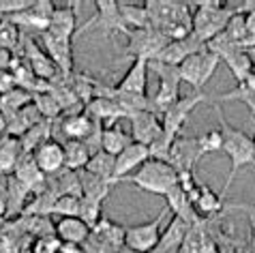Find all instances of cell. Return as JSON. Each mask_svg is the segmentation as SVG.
Masks as SVG:
<instances>
[{
  "instance_id": "1",
  "label": "cell",
  "mask_w": 255,
  "mask_h": 253,
  "mask_svg": "<svg viewBox=\"0 0 255 253\" xmlns=\"http://www.w3.org/2000/svg\"><path fill=\"white\" fill-rule=\"evenodd\" d=\"M215 114H217V121H219V131H221V137H223V148L221 150L228 154L230 163H232L228 180H225V187H223V191L219 193L225 200V195H228L234 178H236V172L240 170V167L255 165V148H253V137L247 135L245 131L236 129V126H232L228 118L223 116V110H221L219 103H215Z\"/></svg>"
},
{
  "instance_id": "2",
  "label": "cell",
  "mask_w": 255,
  "mask_h": 253,
  "mask_svg": "<svg viewBox=\"0 0 255 253\" xmlns=\"http://www.w3.org/2000/svg\"><path fill=\"white\" fill-rule=\"evenodd\" d=\"M123 182L141 189L146 193L154 195H165L178 185V172L174 170L167 161H157V159H148L137 172H133L129 178H125Z\"/></svg>"
},
{
  "instance_id": "3",
  "label": "cell",
  "mask_w": 255,
  "mask_h": 253,
  "mask_svg": "<svg viewBox=\"0 0 255 253\" xmlns=\"http://www.w3.org/2000/svg\"><path fill=\"white\" fill-rule=\"evenodd\" d=\"M234 9H228L223 2H197V11L191 13V32L195 34L202 43H208L217 34L225 30V26L234 15Z\"/></svg>"
},
{
  "instance_id": "4",
  "label": "cell",
  "mask_w": 255,
  "mask_h": 253,
  "mask_svg": "<svg viewBox=\"0 0 255 253\" xmlns=\"http://www.w3.org/2000/svg\"><path fill=\"white\" fill-rule=\"evenodd\" d=\"M148 71L154 73V77L159 80V90H157V95L150 99L152 112L159 116L172 103H176L180 99V84H182V80H180L178 67L163 65V62H159V60H148Z\"/></svg>"
},
{
  "instance_id": "5",
  "label": "cell",
  "mask_w": 255,
  "mask_h": 253,
  "mask_svg": "<svg viewBox=\"0 0 255 253\" xmlns=\"http://www.w3.org/2000/svg\"><path fill=\"white\" fill-rule=\"evenodd\" d=\"M219 65H221V60H219L217 54H212L210 50H202L197 54L187 56L178 65V73H180V80L193 88V93H202L204 86L217 73Z\"/></svg>"
},
{
  "instance_id": "6",
  "label": "cell",
  "mask_w": 255,
  "mask_h": 253,
  "mask_svg": "<svg viewBox=\"0 0 255 253\" xmlns=\"http://www.w3.org/2000/svg\"><path fill=\"white\" fill-rule=\"evenodd\" d=\"M127 56H131L133 60L144 58V60H154L159 56V52L165 47L169 41L157 28H139V30H127Z\"/></svg>"
},
{
  "instance_id": "7",
  "label": "cell",
  "mask_w": 255,
  "mask_h": 253,
  "mask_svg": "<svg viewBox=\"0 0 255 253\" xmlns=\"http://www.w3.org/2000/svg\"><path fill=\"white\" fill-rule=\"evenodd\" d=\"M208 101V95L206 93H191L189 97H180L176 103H172L169 108L161 114V126L167 135L172 137H178L182 135L185 126L189 123V116L193 114V110L197 108L200 103Z\"/></svg>"
},
{
  "instance_id": "8",
  "label": "cell",
  "mask_w": 255,
  "mask_h": 253,
  "mask_svg": "<svg viewBox=\"0 0 255 253\" xmlns=\"http://www.w3.org/2000/svg\"><path fill=\"white\" fill-rule=\"evenodd\" d=\"M169 213L167 208H163L157 219L139 223V226H129L125 228V247L135 251V253H150L159 243L161 236V226L165 221V215Z\"/></svg>"
},
{
  "instance_id": "9",
  "label": "cell",
  "mask_w": 255,
  "mask_h": 253,
  "mask_svg": "<svg viewBox=\"0 0 255 253\" xmlns=\"http://www.w3.org/2000/svg\"><path fill=\"white\" fill-rule=\"evenodd\" d=\"M204 152L197 144V135H178L172 142V150H169L167 163L174 167L178 174H195V165L202 161Z\"/></svg>"
},
{
  "instance_id": "10",
  "label": "cell",
  "mask_w": 255,
  "mask_h": 253,
  "mask_svg": "<svg viewBox=\"0 0 255 253\" xmlns=\"http://www.w3.org/2000/svg\"><path fill=\"white\" fill-rule=\"evenodd\" d=\"M95 6H97L95 17L75 32L77 37L84 32H90L95 26L101 28L103 37H112V34H116V32H123V34L127 32V26H125L123 17H120V11H118V2H114V0H97Z\"/></svg>"
},
{
  "instance_id": "11",
  "label": "cell",
  "mask_w": 255,
  "mask_h": 253,
  "mask_svg": "<svg viewBox=\"0 0 255 253\" xmlns=\"http://www.w3.org/2000/svg\"><path fill=\"white\" fill-rule=\"evenodd\" d=\"M54 11H56L54 2H49V0H34L30 9H26L22 13H15V15H11L6 19L15 24L19 30H34V32L41 34L49 28Z\"/></svg>"
},
{
  "instance_id": "12",
  "label": "cell",
  "mask_w": 255,
  "mask_h": 253,
  "mask_svg": "<svg viewBox=\"0 0 255 253\" xmlns=\"http://www.w3.org/2000/svg\"><path fill=\"white\" fill-rule=\"evenodd\" d=\"M41 43H43V52L52 58L60 75L69 77L73 73V39L58 37L45 30L41 32Z\"/></svg>"
},
{
  "instance_id": "13",
  "label": "cell",
  "mask_w": 255,
  "mask_h": 253,
  "mask_svg": "<svg viewBox=\"0 0 255 253\" xmlns=\"http://www.w3.org/2000/svg\"><path fill=\"white\" fill-rule=\"evenodd\" d=\"M148 159H150V154H148V146L137 144V142L127 146L123 152L114 157V182L118 185V182H123L125 178H129L131 174L137 172Z\"/></svg>"
},
{
  "instance_id": "14",
  "label": "cell",
  "mask_w": 255,
  "mask_h": 253,
  "mask_svg": "<svg viewBox=\"0 0 255 253\" xmlns=\"http://www.w3.org/2000/svg\"><path fill=\"white\" fill-rule=\"evenodd\" d=\"M19 43H24V54H22V58L30 65L32 69V73L39 77V80H45V82H52L54 77H58L60 71L56 69V65L52 62V58L41 50V47L34 43V41L30 37H24L22 34V41Z\"/></svg>"
},
{
  "instance_id": "15",
  "label": "cell",
  "mask_w": 255,
  "mask_h": 253,
  "mask_svg": "<svg viewBox=\"0 0 255 253\" xmlns=\"http://www.w3.org/2000/svg\"><path fill=\"white\" fill-rule=\"evenodd\" d=\"M127 121H129V125H131L133 142L144 144V146H148L163 131L161 118L154 114V112H148V110L146 112H135V114L127 116Z\"/></svg>"
},
{
  "instance_id": "16",
  "label": "cell",
  "mask_w": 255,
  "mask_h": 253,
  "mask_svg": "<svg viewBox=\"0 0 255 253\" xmlns=\"http://www.w3.org/2000/svg\"><path fill=\"white\" fill-rule=\"evenodd\" d=\"M32 157H34L37 167L45 174V178L58 174L60 170H65V148H62V144L56 142V139L43 142L32 152Z\"/></svg>"
},
{
  "instance_id": "17",
  "label": "cell",
  "mask_w": 255,
  "mask_h": 253,
  "mask_svg": "<svg viewBox=\"0 0 255 253\" xmlns=\"http://www.w3.org/2000/svg\"><path fill=\"white\" fill-rule=\"evenodd\" d=\"M187 195H189V202L193 204V210L200 215L212 217V215H219L225 208V202L221 195L215 193L210 187L202 185V182H197Z\"/></svg>"
},
{
  "instance_id": "18",
  "label": "cell",
  "mask_w": 255,
  "mask_h": 253,
  "mask_svg": "<svg viewBox=\"0 0 255 253\" xmlns=\"http://www.w3.org/2000/svg\"><path fill=\"white\" fill-rule=\"evenodd\" d=\"M54 234L62 245H82L90 238L93 230L80 217H65L54 226Z\"/></svg>"
},
{
  "instance_id": "19",
  "label": "cell",
  "mask_w": 255,
  "mask_h": 253,
  "mask_svg": "<svg viewBox=\"0 0 255 253\" xmlns=\"http://www.w3.org/2000/svg\"><path fill=\"white\" fill-rule=\"evenodd\" d=\"M101 126V123L93 121L86 112H80V114H71L62 118V133H65L67 139H75V142H86V139L93 135V133Z\"/></svg>"
},
{
  "instance_id": "20",
  "label": "cell",
  "mask_w": 255,
  "mask_h": 253,
  "mask_svg": "<svg viewBox=\"0 0 255 253\" xmlns=\"http://www.w3.org/2000/svg\"><path fill=\"white\" fill-rule=\"evenodd\" d=\"M116 88L120 93L127 95H146L148 88V60L137 58L133 60V65L129 67V71L125 73V77L116 84Z\"/></svg>"
},
{
  "instance_id": "21",
  "label": "cell",
  "mask_w": 255,
  "mask_h": 253,
  "mask_svg": "<svg viewBox=\"0 0 255 253\" xmlns=\"http://www.w3.org/2000/svg\"><path fill=\"white\" fill-rule=\"evenodd\" d=\"M84 112L97 123H108V126L114 125L118 118H127V114L120 110V105L110 97H95L93 101L84 105Z\"/></svg>"
},
{
  "instance_id": "22",
  "label": "cell",
  "mask_w": 255,
  "mask_h": 253,
  "mask_svg": "<svg viewBox=\"0 0 255 253\" xmlns=\"http://www.w3.org/2000/svg\"><path fill=\"white\" fill-rule=\"evenodd\" d=\"M189 232V226L178 217H174L172 223L165 228V232H161L159 243L150 253H178L182 243H185V236Z\"/></svg>"
},
{
  "instance_id": "23",
  "label": "cell",
  "mask_w": 255,
  "mask_h": 253,
  "mask_svg": "<svg viewBox=\"0 0 255 253\" xmlns=\"http://www.w3.org/2000/svg\"><path fill=\"white\" fill-rule=\"evenodd\" d=\"M47 191L54 195V198H60V195H75V198H82V182H80V174L71 172V170H60L58 174L49 176L47 182Z\"/></svg>"
},
{
  "instance_id": "24",
  "label": "cell",
  "mask_w": 255,
  "mask_h": 253,
  "mask_svg": "<svg viewBox=\"0 0 255 253\" xmlns=\"http://www.w3.org/2000/svg\"><path fill=\"white\" fill-rule=\"evenodd\" d=\"M47 32L58 34V37H67L73 39L77 32V13L75 6H62V9H56L52 15V22H49Z\"/></svg>"
},
{
  "instance_id": "25",
  "label": "cell",
  "mask_w": 255,
  "mask_h": 253,
  "mask_svg": "<svg viewBox=\"0 0 255 253\" xmlns=\"http://www.w3.org/2000/svg\"><path fill=\"white\" fill-rule=\"evenodd\" d=\"M77 174H80V182H82V198H88V200H95V202H101V204L108 200L110 191L116 185V182L93 176V174H88L84 170L77 172Z\"/></svg>"
},
{
  "instance_id": "26",
  "label": "cell",
  "mask_w": 255,
  "mask_h": 253,
  "mask_svg": "<svg viewBox=\"0 0 255 253\" xmlns=\"http://www.w3.org/2000/svg\"><path fill=\"white\" fill-rule=\"evenodd\" d=\"M133 144V137L131 133L123 131L120 126L112 125V126H103L101 131V150L112 154V157H116V154L123 152L127 146Z\"/></svg>"
},
{
  "instance_id": "27",
  "label": "cell",
  "mask_w": 255,
  "mask_h": 253,
  "mask_svg": "<svg viewBox=\"0 0 255 253\" xmlns=\"http://www.w3.org/2000/svg\"><path fill=\"white\" fill-rule=\"evenodd\" d=\"M219 60L225 62V67L232 71V75L236 77V82H245V77L253 71V65H251V58L247 54L245 47H234V50L225 52L223 56H219Z\"/></svg>"
},
{
  "instance_id": "28",
  "label": "cell",
  "mask_w": 255,
  "mask_h": 253,
  "mask_svg": "<svg viewBox=\"0 0 255 253\" xmlns=\"http://www.w3.org/2000/svg\"><path fill=\"white\" fill-rule=\"evenodd\" d=\"M32 97L34 95L28 93L24 88H13L11 93L0 95V114H2L6 121H11L19 110H24L26 105L32 103Z\"/></svg>"
},
{
  "instance_id": "29",
  "label": "cell",
  "mask_w": 255,
  "mask_h": 253,
  "mask_svg": "<svg viewBox=\"0 0 255 253\" xmlns=\"http://www.w3.org/2000/svg\"><path fill=\"white\" fill-rule=\"evenodd\" d=\"M62 148H65V167L71 172H82L86 167L88 159L93 157L88 146L84 142H75V139H67L62 144Z\"/></svg>"
},
{
  "instance_id": "30",
  "label": "cell",
  "mask_w": 255,
  "mask_h": 253,
  "mask_svg": "<svg viewBox=\"0 0 255 253\" xmlns=\"http://www.w3.org/2000/svg\"><path fill=\"white\" fill-rule=\"evenodd\" d=\"M22 157V146L17 137L2 135L0 137V174H11Z\"/></svg>"
},
{
  "instance_id": "31",
  "label": "cell",
  "mask_w": 255,
  "mask_h": 253,
  "mask_svg": "<svg viewBox=\"0 0 255 253\" xmlns=\"http://www.w3.org/2000/svg\"><path fill=\"white\" fill-rule=\"evenodd\" d=\"M120 17L127 26V30H139V28H150V19L144 9V4L137 6L135 2H118Z\"/></svg>"
},
{
  "instance_id": "32",
  "label": "cell",
  "mask_w": 255,
  "mask_h": 253,
  "mask_svg": "<svg viewBox=\"0 0 255 253\" xmlns=\"http://www.w3.org/2000/svg\"><path fill=\"white\" fill-rule=\"evenodd\" d=\"M49 129H52V123L49 121H41L39 125H34L32 129H28L22 137H19V146H22V152H28L32 154L34 148H39L43 142H47V139H52V133H49Z\"/></svg>"
},
{
  "instance_id": "33",
  "label": "cell",
  "mask_w": 255,
  "mask_h": 253,
  "mask_svg": "<svg viewBox=\"0 0 255 253\" xmlns=\"http://www.w3.org/2000/svg\"><path fill=\"white\" fill-rule=\"evenodd\" d=\"M84 172L93 174V176H99V178H105V180H112L114 182V157L103 150L95 152L93 157L88 159L86 167H84Z\"/></svg>"
},
{
  "instance_id": "34",
  "label": "cell",
  "mask_w": 255,
  "mask_h": 253,
  "mask_svg": "<svg viewBox=\"0 0 255 253\" xmlns=\"http://www.w3.org/2000/svg\"><path fill=\"white\" fill-rule=\"evenodd\" d=\"M77 217H80L90 230H95L99 226V221L103 219V204L88 200V198H80V213H77Z\"/></svg>"
},
{
  "instance_id": "35",
  "label": "cell",
  "mask_w": 255,
  "mask_h": 253,
  "mask_svg": "<svg viewBox=\"0 0 255 253\" xmlns=\"http://www.w3.org/2000/svg\"><path fill=\"white\" fill-rule=\"evenodd\" d=\"M32 105L39 110V114L45 118V121H49L52 123L54 118H58L60 114H62V110H60V105H58V101L54 99V95L49 93H39V95H34L32 97Z\"/></svg>"
},
{
  "instance_id": "36",
  "label": "cell",
  "mask_w": 255,
  "mask_h": 253,
  "mask_svg": "<svg viewBox=\"0 0 255 253\" xmlns=\"http://www.w3.org/2000/svg\"><path fill=\"white\" fill-rule=\"evenodd\" d=\"M19 41H22V30L6 17L0 19V50L13 54V50L19 45Z\"/></svg>"
},
{
  "instance_id": "37",
  "label": "cell",
  "mask_w": 255,
  "mask_h": 253,
  "mask_svg": "<svg viewBox=\"0 0 255 253\" xmlns=\"http://www.w3.org/2000/svg\"><path fill=\"white\" fill-rule=\"evenodd\" d=\"M176 137L167 135L165 131H161L157 137L152 139L150 144H148V154H150V159H157V161H167L169 159V150H172V142Z\"/></svg>"
},
{
  "instance_id": "38",
  "label": "cell",
  "mask_w": 255,
  "mask_h": 253,
  "mask_svg": "<svg viewBox=\"0 0 255 253\" xmlns=\"http://www.w3.org/2000/svg\"><path fill=\"white\" fill-rule=\"evenodd\" d=\"M77 213H80V198H75V195H60V198H56L49 215H58L65 219V217H77Z\"/></svg>"
},
{
  "instance_id": "39",
  "label": "cell",
  "mask_w": 255,
  "mask_h": 253,
  "mask_svg": "<svg viewBox=\"0 0 255 253\" xmlns=\"http://www.w3.org/2000/svg\"><path fill=\"white\" fill-rule=\"evenodd\" d=\"M197 144H200V148L204 154L208 152H219L223 148V137H221V131L219 129H210L206 133H202V135H197Z\"/></svg>"
},
{
  "instance_id": "40",
  "label": "cell",
  "mask_w": 255,
  "mask_h": 253,
  "mask_svg": "<svg viewBox=\"0 0 255 253\" xmlns=\"http://www.w3.org/2000/svg\"><path fill=\"white\" fill-rule=\"evenodd\" d=\"M225 208L240 210V213L247 215V219H249V228H251V236L255 241V202H234V204H228Z\"/></svg>"
},
{
  "instance_id": "41",
  "label": "cell",
  "mask_w": 255,
  "mask_h": 253,
  "mask_svg": "<svg viewBox=\"0 0 255 253\" xmlns=\"http://www.w3.org/2000/svg\"><path fill=\"white\" fill-rule=\"evenodd\" d=\"M62 243L56 238V234L52 236H43L34 243V253H60Z\"/></svg>"
},
{
  "instance_id": "42",
  "label": "cell",
  "mask_w": 255,
  "mask_h": 253,
  "mask_svg": "<svg viewBox=\"0 0 255 253\" xmlns=\"http://www.w3.org/2000/svg\"><path fill=\"white\" fill-rule=\"evenodd\" d=\"M13 88H17V82H15V75L11 73V69H6V71H0V95L11 93Z\"/></svg>"
},
{
  "instance_id": "43",
  "label": "cell",
  "mask_w": 255,
  "mask_h": 253,
  "mask_svg": "<svg viewBox=\"0 0 255 253\" xmlns=\"http://www.w3.org/2000/svg\"><path fill=\"white\" fill-rule=\"evenodd\" d=\"M240 84H243V86L247 88V93L255 97V69H253V71H251L249 75L245 77V82H240Z\"/></svg>"
},
{
  "instance_id": "44",
  "label": "cell",
  "mask_w": 255,
  "mask_h": 253,
  "mask_svg": "<svg viewBox=\"0 0 255 253\" xmlns=\"http://www.w3.org/2000/svg\"><path fill=\"white\" fill-rule=\"evenodd\" d=\"M11 60H13V54L6 52V50H0V71H6L11 67Z\"/></svg>"
},
{
  "instance_id": "45",
  "label": "cell",
  "mask_w": 255,
  "mask_h": 253,
  "mask_svg": "<svg viewBox=\"0 0 255 253\" xmlns=\"http://www.w3.org/2000/svg\"><path fill=\"white\" fill-rule=\"evenodd\" d=\"M9 215V200H6V189L0 187V217Z\"/></svg>"
},
{
  "instance_id": "46",
  "label": "cell",
  "mask_w": 255,
  "mask_h": 253,
  "mask_svg": "<svg viewBox=\"0 0 255 253\" xmlns=\"http://www.w3.org/2000/svg\"><path fill=\"white\" fill-rule=\"evenodd\" d=\"M2 135H6V118L0 114V137Z\"/></svg>"
},
{
  "instance_id": "47",
  "label": "cell",
  "mask_w": 255,
  "mask_h": 253,
  "mask_svg": "<svg viewBox=\"0 0 255 253\" xmlns=\"http://www.w3.org/2000/svg\"><path fill=\"white\" fill-rule=\"evenodd\" d=\"M253 148H255V135H253Z\"/></svg>"
}]
</instances>
